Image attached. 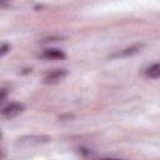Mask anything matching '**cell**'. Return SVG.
<instances>
[{
  "mask_svg": "<svg viewBox=\"0 0 160 160\" xmlns=\"http://www.w3.org/2000/svg\"><path fill=\"white\" fill-rule=\"evenodd\" d=\"M66 75H68V71L65 69H55L45 75L44 82L49 84V85H54V84H58L61 80H64L66 78Z\"/></svg>",
  "mask_w": 160,
  "mask_h": 160,
  "instance_id": "cell-1",
  "label": "cell"
},
{
  "mask_svg": "<svg viewBox=\"0 0 160 160\" xmlns=\"http://www.w3.org/2000/svg\"><path fill=\"white\" fill-rule=\"evenodd\" d=\"M24 111V105L20 102H10L1 110V115L6 119H12Z\"/></svg>",
  "mask_w": 160,
  "mask_h": 160,
  "instance_id": "cell-2",
  "label": "cell"
},
{
  "mask_svg": "<svg viewBox=\"0 0 160 160\" xmlns=\"http://www.w3.org/2000/svg\"><path fill=\"white\" fill-rule=\"evenodd\" d=\"M141 48H142V45H141V44H136V45H132V46H129V48H125V49H122V50H120V51L114 52L110 58H111V59L128 58V56H131V55H134V54L139 52Z\"/></svg>",
  "mask_w": 160,
  "mask_h": 160,
  "instance_id": "cell-3",
  "label": "cell"
},
{
  "mask_svg": "<svg viewBox=\"0 0 160 160\" xmlns=\"http://www.w3.org/2000/svg\"><path fill=\"white\" fill-rule=\"evenodd\" d=\"M40 56L45 60H62V59H65V54L59 49H45Z\"/></svg>",
  "mask_w": 160,
  "mask_h": 160,
  "instance_id": "cell-4",
  "label": "cell"
},
{
  "mask_svg": "<svg viewBox=\"0 0 160 160\" xmlns=\"http://www.w3.org/2000/svg\"><path fill=\"white\" fill-rule=\"evenodd\" d=\"M145 75L148 78H151V79H158L160 76V65L156 62L151 66H149L146 70H145Z\"/></svg>",
  "mask_w": 160,
  "mask_h": 160,
  "instance_id": "cell-5",
  "label": "cell"
},
{
  "mask_svg": "<svg viewBox=\"0 0 160 160\" xmlns=\"http://www.w3.org/2000/svg\"><path fill=\"white\" fill-rule=\"evenodd\" d=\"M9 50H10V45H9V44H2V45H0V58L4 56L5 54H8Z\"/></svg>",
  "mask_w": 160,
  "mask_h": 160,
  "instance_id": "cell-6",
  "label": "cell"
},
{
  "mask_svg": "<svg viewBox=\"0 0 160 160\" xmlns=\"http://www.w3.org/2000/svg\"><path fill=\"white\" fill-rule=\"evenodd\" d=\"M8 98V90L6 89H0V104Z\"/></svg>",
  "mask_w": 160,
  "mask_h": 160,
  "instance_id": "cell-7",
  "label": "cell"
},
{
  "mask_svg": "<svg viewBox=\"0 0 160 160\" xmlns=\"http://www.w3.org/2000/svg\"><path fill=\"white\" fill-rule=\"evenodd\" d=\"M56 40H61V38H59V36H56V38H46V39H44L42 41L49 42V41H56Z\"/></svg>",
  "mask_w": 160,
  "mask_h": 160,
  "instance_id": "cell-8",
  "label": "cell"
},
{
  "mask_svg": "<svg viewBox=\"0 0 160 160\" xmlns=\"http://www.w3.org/2000/svg\"><path fill=\"white\" fill-rule=\"evenodd\" d=\"M101 160H124V159H116V158H106V159H101Z\"/></svg>",
  "mask_w": 160,
  "mask_h": 160,
  "instance_id": "cell-9",
  "label": "cell"
},
{
  "mask_svg": "<svg viewBox=\"0 0 160 160\" xmlns=\"http://www.w3.org/2000/svg\"><path fill=\"white\" fill-rule=\"evenodd\" d=\"M2 156H4V152H2V151H1V150H0V159H1V158H2Z\"/></svg>",
  "mask_w": 160,
  "mask_h": 160,
  "instance_id": "cell-10",
  "label": "cell"
},
{
  "mask_svg": "<svg viewBox=\"0 0 160 160\" xmlns=\"http://www.w3.org/2000/svg\"><path fill=\"white\" fill-rule=\"evenodd\" d=\"M1 136H2V135H1V132H0V140H1Z\"/></svg>",
  "mask_w": 160,
  "mask_h": 160,
  "instance_id": "cell-11",
  "label": "cell"
}]
</instances>
